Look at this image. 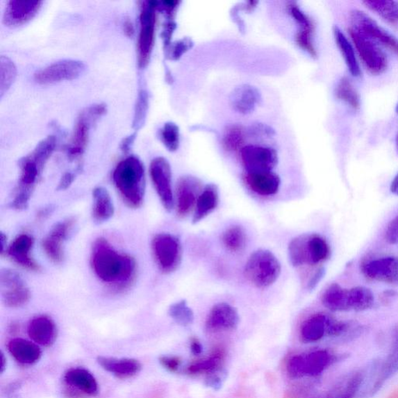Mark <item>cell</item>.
<instances>
[{"label":"cell","mask_w":398,"mask_h":398,"mask_svg":"<svg viewBox=\"0 0 398 398\" xmlns=\"http://www.w3.org/2000/svg\"><path fill=\"white\" fill-rule=\"evenodd\" d=\"M91 264L96 276L102 282L113 285L117 289H126L135 276V259L128 254L117 252L104 239L96 241Z\"/></svg>","instance_id":"1"},{"label":"cell","mask_w":398,"mask_h":398,"mask_svg":"<svg viewBox=\"0 0 398 398\" xmlns=\"http://www.w3.org/2000/svg\"><path fill=\"white\" fill-rule=\"evenodd\" d=\"M113 181L124 201L131 208H139L144 200L145 169L135 156H128L115 169Z\"/></svg>","instance_id":"2"},{"label":"cell","mask_w":398,"mask_h":398,"mask_svg":"<svg viewBox=\"0 0 398 398\" xmlns=\"http://www.w3.org/2000/svg\"><path fill=\"white\" fill-rule=\"evenodd\" d=\"M48 160L47 156L34 149L33 151L19 161L21 176L15 197L10 204L11 208L17 210H24L28 208L31 195Z\"/></svg>","instance_id":"3"},{"label":"cell","mask_w":398,"mask_h":398,"mask_svg":"<svg viewBox=\"0 0 398 398\" xmlns=\"http://www.w3.org/2000/svg\"><path fill=\"white\" fill-rule=\"evenodd\" d=\"M282 267L270 251L260 249L251 254L244 267L245 278L260 289L267 288L276 282Z\"/></svg>","instance_id":"4"},{"label":"cell","mask_w":398,"mask_h":398,"mask_svg":"<svg viewBox=\"0 0 398 398\" xmlns=\"http://www.w3.org/2000/svg\"><path fill=\"white\" fill-rule=\"evenodd\" d=\"M107 107L104 103H95L85 108L78 117L74 133L67 147V154L70 160L81 158L86 149L91 127L106 114Z\"/></svg>","instance_id":"5"},{"label":"cell","mask_w":398,"mask_h":398,"mask_svg":"<svg viewBox=\"0 0 398 398\" xmlns=\"http://www.w3.org/2000/svg\"><path fill=\"white\" fill-rule=\"evenodd\" d=\"M140 31L138 38V65L140 68L147 66L151 56L156 29V1H141Z\"/></svg>","instance_id":"6"},{"label":"cell","mask_w":398,"mask_h":398,"mask_svg":"<svg viewBox=\"0 0 398 398\" xmlns=\"http://www.w3.org/2000/svg\"><path fill=\"white\" fill-rule=\"evenodd\" d=\"M152 251L156 264L165 273L178 269L182 258L180 240L174 235L159 233L152 240Z\"/></svg>","instance_id":"7"},{"label":"cell","mask_w":398,"mask_h":398,"mask_svg":"<svg viewBox=\"0 0 398 398\" xmlns=\"http://www.w3.org/2000/svg\"><path fill=\"white\" fill-rule=\"evenodd\" d=\"M349 34L365 67L371 74H383L387 69L388 60L379 44L354 29L349 28Z\"/></svg>","instance_id":"8"},{"label":"cell","mask_w":398,"mask_h":398,"mask_svg":"<svg viewBox=\"0 0 398 398\" xmlns=\"http://www.w3.org/2000/svg\"><path fill=\"white\" fill-rule=\"evenodd\" d=\"M3 303L10 308H21L31 298V292L23 278L17 272L5 269L0 272Z\"/></svg>","instance_id":"9"},{"label":"cell","mask_w":398,"mask_h":398,"mask_svg":"<svg viewBox=\"0 0 398 398\" xmlns=\"http://www.w3.org/2000/svg\"><path fill=\"white\" fill-rule=\"evenodd\" d=\"M149 173L161 204L167 211L171 212L175 204L171 165L165 158L159 156L151 161Z\"/></svg>","instance_id":"10"},{"label":"cell","mask_w":398,"mask_h":398,"mask_svg":"<svg viewBox=\"0 0 398 398\" xmlns=\"http://www.w3.org/2000/svg\"><path fill=\"white\" fill-rule=\"evenodd\" d=\"M351 29L369 37L377 44L381 43L398 54V39L380 27L370 16L360 10L350 14Z\"/></svg>","instance_id":"11"},{"label":"cell","mask_w":398,"mask_h":398,"mask_svg":"<svg viewBox=\"0 0 398 398\" xmlns=\"http://www.w3.org/2000/svg\"><path fill=\"white\" fill-rule=\"evenodd\" d=\"M240 158L246 173L270 172L278 164V154L270 147L244 146L240 150Z\"/></svg>","instance_id":"12"},{"label":"cell","mask_w":398,"mask_h":398,"mask_svg":"<svg viewBox=\"0 0 398 398\" xmlns=\"http://www.w3.org/2000/svg\"><path fill=\"white\" fill-rule=\"evenodd\" d=\"M86 68L85 64L76 60H63L39 69L34 75L37 83H53L63 81L74 80L79 77Z\"/></svg>","instance_id":"13"},{"label":"cell","mask_w":398,"mask_h":398,"mask_svg":"<svg viewBox=\"0 0 398 398\" xmlns=\"http://www.w3.org/2000/svg\"><path fill=\"white\" fill-rule=\"evenodd\" d=\"M201 181L192 175L181 177L176 186V206L181 217H185L194 211L198 199L204 191Z\"/></svg>","instance_id":"14"},{"label":"cell","mask_w":398,"mask_h":398,"mask_svg":"<svg viewBox=\"0 0 398 398\" xmlns=\"http://www.w3.org/2000/svg\"><path fill=\"white\" fill-rule=\"evenodd\" d=\"M365 278L374 281L398 285V257L386 256L365 260L361 265Z\"/></svg>","instance_id":"15"},{"label":"cell","mask_w":398,"mask_h":398,"mask_svg":"<svg viewBox=\"0 0 398 398\" xmlns=\"http://www.w3.org/2000/svg\"><path fill=\"white\" fill-rule=\"evenodd\" d=\"M74 225V220L68 219L56 224L42 241L43 249L54 263H61L64 258L63 245Z\"/></svg>","instance_id":"16"},{"label":"cell","mask_w":398,"mask_h":398,"mask_svg":"<svg viewBox=\"0 0 398 398\" xmlns=\"http://www.w3.org/2000/svg\"><path fill=\"white\" fill-rule=\"evenodd\" d=\"M240 317L236 308L229 304L219 303L213 306L206 318V329L210 333L237 329Z\"/></svg>","instance_id":"17"},{"label":"cell","mask_w":398,"mask_h":398,"mask_svg":"<svg viewBox=\"0 0 398 398\" xmlns=\"http://www.w3.org/2000/svg\"><path fill=\"white\" fill-rule=\"evenodd\" d=\"M337 320L324 313L312 315L299 329V339L304 343L317 342L325 336H331Z\"/></svg>","instance_id":"18"},{"label":"cell","mask_w":398,"mask_h":398,"mask_svg":"<svg viewBox=\"0 0 398 398\" xmlns=\"http://www.w3.org/2000/svg\"><path fill=\"white\" fill-rule=\"evenodd\" d=\"M290 15L298 23L299 30L296 35V42L300 49L308 52L312 57H317V51L314 44L315 24L309 16L300 10L295 3L288 6Z\"/></svg>","instance_id":"19"},{"label":"cell","mask_w":398,"mask_h":398,"mask_svg":"<svg viewBox=\"0 0 398 398\" xmlns=\"http://www.w3.org/2000/svg\"><path fill=\"white\" fill-rule=\"evenodd\" d=\"M42 3L40 0H10L5 8L3 23L18 26L28 22L37 14Z\"/></svg>","instance_id":"20"},{"label":"cell","mask_w":398,"mask_h":398,"mask_svg":"<svg viewBox=\"0 0 398 398\" xmlns=\"http://www.w3.org/2000/svg\"><path fill=\"white\" fill-rule=\"evenodd\" d=\"M262 100L259 90L250 84L240 85L232 91L230 97L232 108L242 115L254 112Z\"/></svg>","instance_id":"21"},{"label":"cell","mask_w":398,"mask_h":398,"mask_svg":"<svg viewBox=\"0 0 398 398\" xmlns=\"http://www.w3.org/2000/svg\"><path fill=\"white\" fill-rule=\"evenodd\" d=\"M34 245V239L28 234H21L10 246L8 254L13 260L24 269L38 272L40 266L36 263L31 253Z\"/></svg>","instance_id":"22"},{"label":"cell","mask_w":398,"mask_h":398,"mask_svg":"<svg viewBox=\"0 0 398 398\" xmlns=\"http://www.w3.org/2000/svg\"><path fill=\"white\" fill-rule=\"evenodd\" d=\"M28 333L29 337L37 345L49 347L56 340V326L49 317L39 316L31 320Z\"/></svg>","instance_id":"23"},{"label":"cell","mask_w":398,"mask_h":398,"mask_svg":"<svg viewBox=\"0 0 398 398\" xmlns=\"http://www.w3.org/2000/svg\"><path fill=\"white\" fill-rule=\"evenodd\" d=\"M244 180L251 190L263 197H270L279 192L281 180L276 173H246Z\"/></svg>","instance_id":"24"},{"label":"cell","mask_w":398,"mask_h":398,"mask_svg":"<svg viewBox=\"0 0 398 398\" xmlns=\"http://www.w3.org/2000/svg\"><path fill=\"white\" fill-rule=\"evenodd\" d=\"M68 386L81 391L83 394L94 396L99 392V385L94 376L87 370L73 368L64 376Z\"/></svg>","instance_id":"25"},{"label":"cell","mask_w":398,"mask_h":398,"mask_svg":"<svg viewBox=\"0 0 398 398\" xmlns=\"http://www.w3.org/2000/svg\"><path fill=\"white\" fill-rule=\"evenodd\" d=\"M101 367L109 373L120 378H128L138 374L141 370L140 362L133 358H115L101 356L97 358Z\"/></svg>","instance_id":"26"},{"label":"cell","mask_w":398,"mask_h":398,"mask_svg":"<svg viewBox=\"0 0 398 398\" xmlns=\"http://www.w3.org/2000/svg\"><path fill=\"white\" fill-rule=\"evenodd\" d=\"M10 354L24 365H31L40 360L42 351L38 345L23 338H15L8 344Z\"/></svg>","instance_id":"27"},{"label":"cell","mask_w":398,"mask_h":398,"mask_svg":"<svg viewBox=\"0 0 398 398\" xmlns=\"http://www.w3.org/2000/svg\"><path fill=\"white\" fill-rule=\"evenodd\" d=\"M92 217L97 224L106 223L113 217L115 207L106 188L97 187L93 191Z\"/></svg>","instance_id":"28"},{"label":"cell","mask_w":398,"mask_h":398,"mask_svg":"<svg viewBox=\"0 0 398 398\" xmlns=\"http://www.w3.org/2000/svg\"><path fill=\"white\" fill-rule=\"evenodd\" d=\"M219 204V189L216 185H207L202 191L195 206L192 223L199 222L210 215Z\"/></svg>","instance_id":"29"},{"label":"cell","mask_w":398,"mask_h":398,"mask_svg":"<svg viewBox=\"0 0 398 398\" xmlns=\"http://www.w3.org/2000/svg\"><path fill=\"white\" fill-rule=\"evenodd\" d=\"M322 302L326 308L333 312L350 311L349 289L333 283L323 292Z\"/></svg>","instance_id":"30"},{"label":"cell","mask_w":398,"mask_h":398,"mask_svg":"<svg viewBox=\"0 0 398 398\" xmlns=\"http://www.w3.org/2000/svg\"><path fill=\"white\" fill-rule=\"evenodd\" d=\"M226 354L224 349H217L206 358H202L189 365L187 373L189 375L211 374L223 370Z\"/></svg>","instance_id":"31"},{"label":"cell","mask_w":398,"mask_h":398,"mask_svg":"<svg viewBox=\"0 0 398 398\" xmlns=\"http://www.w3.org/2000/svg\"><path fill=\"white\" fill-rule=\"evenodd\" d=\"M333 362V356L326 350H315L304 354L305 376H317Z\"/></svg>","instance_id":"32"},{"label":"cell","mask_w":398,"mask_h":398,"mask_svg":"<svg viewBox=\"0 0 398 398\" xmlns=\"http://www.w3.org/2000/svg\"><path fill=\"white\" fill-rule=\"evenodd\" d=\"M333 33H334L338 47L341 51L350 74L356 77L360 76L361 70L357 61L354 47H351L347 38L345 37L343 32L337 26H335L334 28H333Z\"/></svg>","instance_id":"33"},{"label":"cell","mask_w":398,"mask_h":398,"mask_svg":"<svg viewBox=\"0 0 398 398\" xmlns=\"http://www.w3.org/2000/svg\"><path fill=\"white\" fill-rule=\"evenodd\" d=\"M308 256V264L311 265L326 262L331 256V247L327 240L319 234H309Z\"/></svg>","instance_id":"34"},{"label":"cell","mask_w":398,"mask_h":398,"mask_svg":"<svg viewBox=\"0 0 398 398\" xmlns=\"http://www.w3.org/2000/svg\"><path fill=\"white\" fill-rule=\"evenodd\" d=\"M350 311H365L374 306L373 292L365 286H355L349 289Z\"/></svg>","instance_id":"35"},{"label":"cell","mask_w":398,"mask_h":398,"mask_svg":"<svg viewBox=\"0 0 398 398\" xmlns=\"http://www.w3.org/2000/svg\"><path fill=\"white\" fill-rule=\"evenodd\" d=\"M367 8L390 24L398 23V3L389 0H367Z\"/></svg>","instance_id":"36"},{"label":"cell","mask_w":398,"mask_h":398,"mask_svg":"<svg viewBox=\"0 0 398 398\" xmlns=\"http://www.w3.org/2000/svg\"><path fill=\"white\" fill-rule=\"evenodd\" d=\"M363 381L360 374L350 375L335 385L328 398H352L361 388Z\"/></svg>","instance_id":"37"},{"label":"cell","mask_w":398,"mask_h":398,"mask_svg":"<svg viewBox=\"0 0 398 398\" xmlns=\"http://www.w3.org/2000/svg\"><path fill=\"white\" fill-rule=\"evenodd\" d=\"M309 234H303L292 239L288 247L289 258L295 267L308 264V240Z\"/></svg>","instance_id":"38"},{"label":"cell","mask_w":398,"mask_h":398,"mask_svg":"<svg viewBox=\"0 0 398 398\" xmlns=\"http://www.w3.org/2000/svg\"><path fill=\"white\" fill-rule=\"evenodd\" d=\"M247 234L243 227L233 226L225 231L222 241L226 249L233 253L242 251L247 245Z\"/></svg>","instance_id":"39"},{"label":"cell","mask_w":398,"mask_h":398,"mask_svg":"<svg viewBox=\"0 0 398 398\" xmlns=\"http://www.w3.org/2000/svg\"><path fill=\"white\" fill-rule=\"evenodd\" d=\"M245 131L240 125L228 126L222 138V145L226 151L233 152L244 147Z\"/></svg>","instance_id":"40"},{"label":"cell","mask_w":398,"mask_h":398,"mask_svg":"<svg viewBox=\"0 0 398 398\" xmlns=\"http://www.w3.org/2000/svg\"><path fill=\"white\" fill-rule=\"evenodd\" d=\"M17 76V68L14 62L8 56L0 57V97L4 94L14 83Z\"/></svg>","instance_id":"41"},{"label":"cell","mask_w":398,"mask_h":398,"mask_svg":"<svg viewBox=\"0 0 398 398\" xmlns=\"http://www.w3.org/2000/svg\"><path fill=\"white\" fill-rule=\"evenodd\" d=\"M168 314L176 323L183 327H188L194 322V313L185 300H181L169 306Z\"/></svg>","instance_id":"42"},{"label":"cell","mask_w":398,"mask_h":398,"mask_svg":"<svg viewBox=\"0 0 398 398\" xmlns=\"http://www.w3.org/2000/svg\"><path fill=\"white\" fill-rule=\"evenodd\" d=\"M335 94L338 99L347 103L351 108L357 109L360 107V99L348 78L344 77L339 81Z\"/></svg>","instance_id":"43"},{"label":"cell","mask_w":398,"mask_h":398,"mask_svg":"<svg viewBox=\"0 0 398 398\" xmlns=\"http://www.w3.org/2000/svg\"><path fill=\"white\" fill-rule=\"evenodd\" d=\"M160 138L169 151H176L180 145L179 127L172 122L165 123L160 129Z\"/></svg>","instance_id":"44"},{"label":"cell","mask_w":398,"mask_h":398,"mask_svg":"<svg viewBox=\"0 0 398 398\" xmlns=\"http://www.w3.org/2000/svg\"><path fill=\"white\" fill-rule=\"evenodd\" d=\"M149 108V94L146 90H140L135 106V113L133 122V128L137 130L140 129L147 119Z\"/></svg>","instance_id":"45"},{"label":"cell","mask_w":398,"mask_h":398,"mask_svg":"<svg viewBox=\"0 0 398 398\" xmlns=\"http://www.w3.org/2000/svg\"><path fill=\"white\" fill-rule=\"evenodd\" d=\"M193 45L194 42L190 38H183L164 48L165 57L169 60H179L183 55L193 47Z\"/></svg>","instance_id":"46"},{"label":"cell","mask_w":398,"mask_h":398,"mask_svg":"<svg viewBox=\"0 0 398 398\" xmlns=\"http://www.w3.org/2000/svg\"><path fill=\"white\" fill-rule=\"evenodd\" d=\"M286 373L291 379H299L305 376L304 354L292 356L286 364Z\"/></svg>","instance_id":"47"},{"label":"cell","mask_w":398,"mask_h":398,"mask_svg":"<svg viewBox=\"0 0 398 398\" xmlns=\"http://www.w3.org/2000/svg\"><path fill=\"white\" fill-rule=\"evenodd\" d=\"M275 133V130L263 123H254L249 129V135L254 138H271Z\"/></svg>","instance_id":"48"},{"label":"cell","mask_w":398,"mask_h":398,"mask_svg":"<svg viewBox=\"0 0 398 398\" xmlns=\"http://www.w3.org/2000/svg\"><path fill=\"white\" fill-rule=\"evenodd\" d=\"M180 1L175 0H164L156 1V10L164 12L167 19H174L176 10H177Z\"/></svg>","instance_id":"49"},{"label":"cell","mask_w":398,"mask_h":398,"mask_svg":"<svg viewBox=\"0 0 398 398\" xmlns=\"http://www.w3.org/2000/svg\"><path fill=\"white\" fill-rule=\"evenodd\" d=\"M385 240L390 244H398V215L388 225L385 231Z\"/></svg>","instance_id":"50"},{"label":"cell","mask_w":398,"mask_h":398,"mask_svg":"<svg viewBox=\"0 0 398 398\" xmlns=\"http://www.w3.org/2000/svg\"><path fill=\"white\" fill-rule=\"evenodd\" d=\"M225 373L224 370L215 372V373L208 374L206 377V386L213 388V390H219L223 386L225 380Z\"/></svg>","instance_id":"51"},{"label":"cell","mask_w":398,"mask_h":398,"mask_svg":"<svg viewBox=\"0 0 398 398\" xmlns=\"http://www.w3.org/2000/svg\"><path fill=\"white\" fill-rule=\"evenodd\" d=\"M176 28H177V24H176L174 19H167L161 32V38L163 42H164V48L167 47L172 43V35Z\"/></svg>","instance_id":"52"},{"label":"cell","mask_w":398,"mask_h":398,"mask_svg":"<svg viewBox=\"0 0 398 398\" xmlns=\"http://www.w3.org/2000/svg\"><path fill=\"white\" fill-rule=\"evenodd\" d=\"M160 363L169 372H177L181 365V360L179 357L165 356L160 358Z\"/></svg>","instance_id":"53"},{"label":"cell","mask_w":398,"mask_h":398,"mask_svg":"<svg viewBox=\"0 0 398 398\" xmlns=\"http://www.w3.org/2000/svg\"><path fill=\"white\" fill-rule=\"evenodd\" d=\"M76 175L73 172H66L58 183L57 191H65L68 189L75 181Z\"/></svg>","instance_id":"54"},{"label":"cell","mask_w":398,"mask_h":398,"mask_svg":"<svg viewBox=\"0 0 398 398\" xmlns=\"http://www.w3.org/2000/svg\"><path fill=\"white\" fill-rule=\"evenodd\" d=\"M325 276V270L324 267H320V269L315 272V275L312 276L308 283L309 290H314L320 282L322 281Z\"/></svg>","instance_id":"55"},{"label":"cell","mask_w":398,"mask_h":398,"mask_svg":"<svg viewBox=\"0 0 398 398\" xmlns=\"http://www.w3.org/2000/svg\"><path fill=\"white\" fill-rule=\"evenodd\" d=\"M136 133L129 135L124 138L121 142L120 148L123 153H128L131 149L135 140Z\"/></svg>","instance_id":"56"},{"label":"cell","mask_w":398,"mask_h":398,"mask_svg":"<svg viewBox=\"0 0 398 398\" xmlns=\"http://www.w3.org/2000/svg\"><path fill=\"white\" fill-rule=\"evenodd\" d=\"M190 349L192 354L195 356H199L201 355L204 352V347H202L201 343L198 340L197 338L192 339L190 343Z\"/></svg>","instance_id":"57"},{"label":"cell","mask_w":398,"mask_h":398,"mask_svg":"<svg viewBox=\"0 0 398 398\" xmlns=\"http://www.w3.org/2000/svg\"><path fill=\"white\" fill-rule=\"evenodd\" d=\"M123 30L127 36L131 37L133 35L135 31L134 26L133 23L129 21V19H127V21H126L125 23H124Z\"/></svg>","instance_id":"58"},{"label":"cell","mask_w":398,"mask_h":398,"mask_svg":"<svg viewBox=\"0 0 398 398\" xmlns=\"http://www.w3.org/2000/svg\"><path fill=\"white\" fill-rule=\"evenodd\" d=\"M390 190L391 193H393L394 194L397 195V197H398V173L395 176L392 182H391Z\"/></svg>","instance_id":"59"},{"label":"cell","mask_w":398,"mask_h":398,"mask_svg":"<svg viewBox=\"0 0 398 398\" xmlns=\"http://www.w3.org/2000/svg\"><path fill=\"white\" fill-rule=\"evenodd\" d=\"M6 235L1 232L0 233V245H1V253L3 254L5 251H6Z\"/></svg>","instance_id":"60"},{"label":"cell","mask_w":398,"mask_h":398,"mask_svg":"<svg viewBox=\"0 0 398 398\" xmlns=\"http://www.w3.org/2000/svg\"><path fill=\"white\" fill-rule=\"evenodd\" d=\"M0 362H1V364H0V372H1L2 374L3 373L6 365V358H5L3 352H1V358H0Z\"/></svg>","instance_id":"61"},{"label":"cell","mask_w":398,"mask_h":398,"mask_svg":"<svg viewBox=\"0 0 398 398\" xmlns=\"http://www.w3.org/2000/svg\"><path fill=\"white\" fill-rule=\"evenodd\" d=\"M396 149H397V151L398 153V133H397V137H396Z\"/></svg>","instance_id":"62"},{"label":"cell","mask_w":398,"mask_h":398,"mask_svg":"<svg viewBox=\"0 0 398 398\" xmlns=\"http://www.w3.org/2000/svg\"><path fill=\"white\" fill-rule=\"evenodd\" d=\"M396 112H397V115H398V103H397V107H396Z\"/></svg>","instance_id":"63"}]
</instances>
